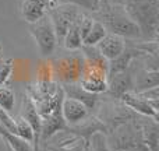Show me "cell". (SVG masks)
Listing matches in <instances>:
<instances>
[{
	"mask_svg": "<svg viewBox=\"0 0 159 151\" xmlns=\"http://www.w3.org/2000/svg\"><path fill=\"white\" fill-rule=\"evenodd\" d=\"M98 21L103 24L107 34H115L124 39H138L141 34L135 22L129 17L120 0H99L93 11Z\"/></svg>",
	"mask_w": 159,
	"mask_h": 151,
	"instance_id": "1",
	"label": "cell"
},
{
	"mask_svg": "<svg viewBox=\"0 0 159 151\" xmlns=\"http://www.w3.org/2000/svg\"><path fill=\"white\" fill-rule=\"evenodd\" d=\"M129 17L135 22L141 38L158 42L159 36V0H120Z\"/></svg>",
	"mask_w": 159,
	"mask_h": 151,
	"instance_id": "2",
	"label": "cell"
},
{
	"mask_svg": "<svg viewBox=\"0 0 159 151\" xmlns=\"http://www.w3.org/2000/svg\"><path fill=\"white\" fill-rule=\"evenodd\" d=\"M106 143L110 151H149L141 133L140 115L110 130L106 134Z\"/></svg>",
	"mask_w": 159,
	"mask_h": 151,
	"instance_id": "3",
	"label": "cell"
},
{
	"mask_svg": "<svg viewBox=\"0 0 159 151\" xmlns=\"http://www.w3.org/2000/svg\"><path fill=\"white\" fill-rule=\"evenodd\" d=\"M53 78L59 84L64 83H77L84 70V58L78 50L71 52L67 56H60L59 59L50 62Z\"/></svg>",
	"mask_w": 159,
	"mask_h": 151,
	"instance_id": "4",
	"label": "cell"
},
{
	"mask_svg": "<svg viewBox=\"0 0 159 151\" xmlns=\"http://www.w3.org/2000/svg\"><path fill=\"white\" fill-rule=\"evenodd\" d=\"M30 34L35 41L38 50L43 58L53 55L57 48V38L49 16H43L34 24H30Z\"/></svg>",
	"mask_w": 159,
	"mask_h": 151,
	"instance_id": "5",
	"label": "cell"
},
{
	"mask_svg": "<svg viewBox=\"0 0 159 151\" xmlns=\"http://www.w3.org/2000/svg\"><path fill=\"white\" fill-rule=\"evenodd\" d=\"M80 13H81L80 7L73 4H59L48 11V16H49L53 28H55L57 44L63 42L64 35L67 34L69 28L75 22V20L78 18Z\"/></svg>",
	"mask_w": 159,
	"mask_h": 151,
	"instance_id": "6",
	"label": "cell"
},
{
	"mask_svg": "<svg viewBox=\"0 0 159 151\" xmlns=\"http://www.w3.org/2000/svg\"><path fill=\"white\" fill-rule=\"evenodd\" d=\"M137 64H131L126 70L107 77V90L105 94L113 99H120L126 92L134 91V76Z\"/></svg>",
	"mask_w": 159,
	"mask_h": 151,
	"instance_id": "7",
	"label": "cell"
},
{
	"mask_svg": "<svg viewBox=\"0 0 159 151\" xmlns=\"http://www.w3.org/2000/svg\"><path fill=\"white\" fill-rule=\"evenodd\" d=\"M67 127L66 120L61 115V105H59L52 113L42 118L41 137H39V147L48 146L49 140L59 132H64Z\"/></svg>",
	"mask_w": 159,
	"mask_h": 151,
	"instance_id": "8",
	"label": "cell"
},
{
	"mask_svg": "<svg viewBox=\"0 0 159 151\" xmlns=\"http://www.w3.org/2000/svg\"><path fill=\"white\" fill-rule=\"evenodd\" d=\"M119 101H121L129 109L135 112L137 115L148 116V118L158 119V111H159V102H151L141 97L138 92H126Z\"/></svg>",
	"mask_w": 159,
	"mask_h": 151,
	"instance_id": "9",
	"label": "cell"
},
{
	"mask_svg": "<svg viewBox=\"0 0 159 151\" xmlns=\"http://www.w3.org/2000/svg\"><path fill=\"white\" fill-rule=\"evenodd\" d=\"M22 119L31 126L34 132V141L32 147L34 151L39 150V137H41V127H42V118L36 111L35 104L32 102V99L28 97V94L22 95V102H21V113H20Z\"/></svg>",
	"mask_w": 159,
	"mask_h": 151,
	"instance_id": "10",
	"label": "cell"
},
{
	"mask_svg": "<svg viewBox=\"0 0 159 151\" xmlns=\"http://www.w3.org/2000/svg\"><path fill=\"white\" fill-rule=\"evenodd\" d=\"M61 115H63V119L66 120L67 126H74V125H78L82 120H85L91 115V111L81 101L64 97L61 101Z\"/></svg>",
	"mask_w": 159,
	"mask_h": 151,
	"instance_id": "11",
	"label": "cell"
},
{
	"mask_svg": "<svg viewBox=\"0 0 159 151\" xmlns=\"http://www.w3.org/2000/svg\"><path fill=\"white\" fill-rule=\"evenodd\" d=\"M96 48H98L99 53L107 62H110L113 59H116L124 50V48H126V39L119 35H115V34H106L99 41Z\"/></svg>",
	"mask_w": 159,
	"mask_h": 151,
	"instance_id": "12",
	"label": "cell"
},
{
	"mask_svg": "<svg viewBox=\"0 0 159 151\" xmlns=\"http://www.w3.org/2000/svg\"><path fill=\"white\" fill-rule=\"evenodd\" d=\"M60 85L64 92V97H69V98L81 101L91 112L98 106L99 95H95V94L87 92L85 90H82V87L78 84V81L77 83H64V84H60Z\"/></svg>",
	"mask_w": 159,
	"mask_h": 151,
	"instance_id": "13",
	"label": "cell"
},
{
	"mask_svg": "<svg viewBox=\"0 0 159 151\" xmlns=\"http://www.w3.org/2000/svg\"><path fill=\"white\" fill-rule=\"evenodd\" d=\"M140 126L143 139L149 151H159V125L158 119L140 115Z\"/></svg>",
	"mask_w": 159,
	"mask_h": 151,
	"instance_id": "14",
	"label": "cell"
},
{
	"mask_svg": "<svg viewBox=\"0 0 159 151\" xmlns=\"http://www.w3.org/2000/svg\"><path fill=\"white\" fill-rule=\"evenodd\" d=\"M159 85V70L158 63H154L151 67H145L138 76H134V92L155 88Z\"/></svg>",
	"mask_w": 159,
	"mask_h": 151,
	"instance_id": "15",
	"label": "cell"
},
{
	"mask_svg": "<svg viewBox=\"0 0 159 151\" xmlns=\"http://www.w3.org/2000/svg\"><path fill=\"white\" fill-rule=\"evenodd\" d=\"M48 14V8L42 0H24L21 3V16L28 24H34Z\"/></svg>",
	"mask_w": 159,
	"mask_h": 151,
	"instance_id": "16",
	"label": "cell"
},
{
	"mask_svg": "<svg viewBox=\"0 0 159 151\" xmlns=\"http://www.w3.org/2000/svg\"><path fill=\"white\" fill-rule=\"evenodd\" d=\"M0 137L6 141V144L13 151H34L32 144L25 141L24 139L18 137V136L14 134V133L6 130L2 125H0Z\"/></svg>",
	"mask_w": 159,
	"mask_h": 151,
	"instance_id": "17",
	"label": "cell"
},
{
	"mask_svg": "<svg viewBox=\"0 0 159 151\" xmlns=\"http://www.w3.org/2000/svg\"><path fill=\"white\" fill-rule=\"evenodd\" d=\"M61 44H63L64 48H66L67 50H70V52H75V50H80L82 48V38H81V34H80V30H78L77 20H75L74 24L69 28V31H67V34L64 35Z\"/></svg>",
	"mask_w": 159,
	"mask_h": 151,
	"instance_id": "18",
	"label": "cell"
},
{
	"mask_svg": "<svg viewBox=\"0 0 159 151\" xmlns=\"http://www.w3.org/2000/svg\"><path fill=\"white\" fill-rule=\"evenodd\" d=\"M106 34H107V31H106V28L103 27V24L93 18L92 27H91L89 32L82 39V45H84V46H96V45L99 44V41H101Z\"/></svg>",
	"mask_w": 159,
	"mask_h": 151,
	"instance_id": "19",
	"label": "cell"
},
{
	"mask_svg": "<svg viewBox=\"0 0 159 151\" xmlns=\"http://www.w3.org/2000/svg\"><path fill=\"white\" fill-rule=\"evenodd\" d=\"M85 146H87V143L82 139L77 137V136H71L67 140L60 141V144H57V146H45V147H46L48 151H84Z\"/></svg>",
	"mask_w": 159,
	"mask_h": 151,
	"instance_id": "20",
	"label": "cell"
},
{
	"mask_svg": "<svg viewBox=\"0 0 159 151\" xmlns=\"http://www.w3.org/2000/svg\"><path fill=\"white\" fill-rule=\"evenodd\" d=\"M16 105V94L11 88L0 85V108L10 113Z\"/></svg>",
	"mask_w": 159,
	"mask_h": 151,
	"instance_id": "21",
	"label": "cell"
},
{
	"mask_svg": "<svg viewBox=\"0 0 159 151\" xmlns=\"http://www.w3.org/2000/svg\"><path fill=\"white\" fill-rule=\"evenodd\" d=\"M84 151H110L106 143V134H103V133H95V134H92L89 141L85 146Z\"/></svg>",
	"mask_w": 159,
	"mask_h": 151,
	"instance_id": "22",
	"label": "cell"
},
{
	"mask_svg": "<svg viewBox=\"0 0 159 151\" xmlns=\"http://www.w3.org/2000/svg\"><path fill=\"white\" fill-rule=\"evenodd\" d=\"M16 134L18 136V137L24 139L25 141L32 144L34 132H32V129H31V126L21 118V116H20L18 119H16Z\"/></svg>",
	"mask_w": 159,
	"mask_h": 151,
	"instance_id": "23",
	"label": "cell"
},
{
	"mask_svg": "<svg viewBox=\"0 0 159 151\" xmlns=\"http://www.w3.org/2000/svg\"><path fill=\"white\" fill-rule=\"evenodd\" d=\"M13 59H0V85H4L13 74Z\"/></svg>",
	"mask_w": 159,
	"mask_h": 151,
	"instance_id": "24",
	"label": "cell"
},
{
	"mask_svg": "<svg viewBox=\"0 0 159 151\" xmlns=\"http://www.w3.org/2000/svg\"><path fill=\"white\" fill-rule=\"evenodd\" d=\"M98 2L99 0H57V6L59 4H73L77 7H82L88 11H95L98 7Z\"/></svg>",
	"mask_w": 159,
	"mask_h": 151,
	"instance_id": "25",
	"label": "cell"
},
{
	"mask_svg": "<svg viewBox=\"0 0 159 151\" xmlns=\"http://www.w3.org/2000/svg\"><path fill=\"white\" fill-rule=\"evenodd\" d=\"M42 2L45 3L48 11H49L50 8H53V7H56V6H57V0H42Z\"/></svg>",
	"mask_w": 159,
	"mask_h": 151,
	"instance_id": "26",
	"label": "cell"
},
{
	"mask_svg": "<svg viewBox=\"0 0 159 151\" xmlns=\"http://www.w3.org/2000/svg\"><path fill=\"white\" fill-rule=\"evenodd\" d=\"M0 59H3V45L0 44Z\"/></svg>",
	"mask_w": 159,
	"mask_h": 151,
	"instance_id": "27",
	"label": "cell"
},
{
	"mask_svg": "<svg viewBox=\"0 0 159 151\" xmlns=\"http://www.w3.org/2000/svg\"><path fill=\"white\" fill-rule=\"evenodd\" d=\"M38 151H48V150H46V147H39Z\"/></svg>",
	"mask_w": 159,
	"mask_h": 151,
	"instance_id": "28",
	"label": "cell"
},
{
	"mask_svg": "<svg viewBox=\"0 0 159 151\" xmlns=\"http://www.w3.org/2000/svg\"><path fill=\"white\" fill-rule=\"evenodd\" d=\"M6 151H13V150H11V149H10V147H8V146H7V144H6Z\"/></svg>",
	"mask_w": 159,
	"mask_h": 151,
	"instance_id": "29",
	"label": "cell"
}]
</instances>
